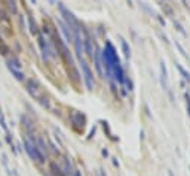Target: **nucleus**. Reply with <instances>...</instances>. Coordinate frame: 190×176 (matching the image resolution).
I'll return each instance as SVG.
<instances>
[{"instance_id": "7ed1b4c3", "label": "nucleus", "mask_w": 190, "mask_h": 176, "mask_svg": "<svg viewBox=\"0 0 190 176\" xmlns=\"http://www.w3.org/2000/svg\"><path fill=\"white\" fill-rule=\"evenodd\" d=\"M25 88H27L28 93L34 97V99H42L43 96V90L42 87L39 85V82L34 81V79H28L27 82H25Z\"/></svg>"}, {"instance_id": "20e7f679", "label": "nucleus", "mask_w": 190, "mask_h": 176, "mask_svg": "<svg viewBox=\"0 0 190 176\" xmlns=\"http://www.w3.org/2000/svg\"><path fill=\"white\" fill-rule=\"evenodd\" d=\"M6 8H8V11L11 12L12 15H15L16 12H18V8H16L15 0H6Z\"/></svg>"}, {"instance_id": "f03ea898", "label": "nucleus", "mask_w": 190, "mask_h": 176, "mask_svg": "<svg viewBox=\"0 0 190 176\" xmlns=\"http://www.w3.org/2000/svg\"><path fill=\"white\" fill-rule=\"evenodd\" d=\"M8 69L12 75L15 76V79L18 81H25V76H24V72H22V63L18 60L16 57L11 55V58H8Z\"/></svg>"}, {"instance_id": "f257e3e1", "label": "nucleus", "mask_w": 190, "mask_h": 176, "mask_svg": "<svg viewBox=\"0 0 190 176\" xmlns=\"http://www.w3.org/2000/svg\"><path fill=\"white\" fill-rule=\"evenodd\" d=\"M24 146H25V151H27V154L34 161H37V163H42L43 161V155L37 149L34 137H33L31 134H28V133H25V136H24Z\"/></svg>"}]
</instances>
